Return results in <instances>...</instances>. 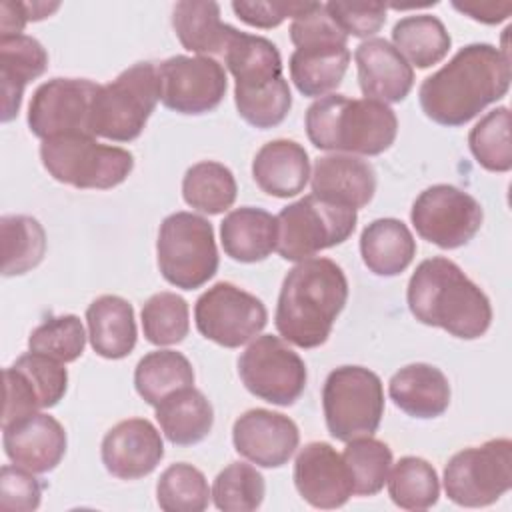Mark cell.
<instances>
[{"mask_svg": "<svg viewBox=\"0 0 512 512\" xmlns=\"http://www.w3.org/2000/svg\"><path fill=\"white\" fill-rule=\"evenodd\" d=\"M238 376L250 394L276 406H292L308 380L300 354L272 334L258 336L240 354Z\"/></svg>", "mask_w": 512, "mask_h": 512, "instance_id": "8fae6325", "label": "cell"}, {"mask_svg": "<svg viewBox=\"0 0 512 512\" xmlns=\"http://www.w3.org/2000/svg\"><path fill=\"white\" fill-rule=\"evenodd\" d=\"M160 100L158 70L152 62H136L112 82L100 84L90 108V132L112 142H132L146 128Z\"/></svg>", "mask_w": 512, "mask_h": 512, "instance_id": "5b68a950", "label": "cell"}, {"mask_svg": "<svg viewBox=\"0 0 512 512\" xmlns=\"http://www.w3.org/2000/svg\"><path fill=\"white\" fill-rule=\"evenodd\" d=\"M86 324L92 350L102 358H126L136 346L134 308L122 296H98L86 310Z\"/></svg>", "mask_w": 512, "mask_h": 512, "instance_id": "484cf974", "label": "cell"}, {"mask_svg": "<svg viewBox=\"0 0 512 512\" xmlns=\"http://www.w3.org/2000/svg\"><path fill=\"white\" fill-rule=\"evenodd\" d=\"M104 468L120 480H138L156 470L164 458V442L146 418H128L112 426L102 438Z\"/></svg>", "mask_w": 512, "mask_h": 512, "instance_id": "ac0fdd59", "label": "cell"}, {"mask_svg": "<svg viewBox=\"0 0 512 512\" xmlns=\"http://www.w3.org/2000/svg\"><path fill=\"white\" fill-rule=\"evenodd\" d=\"M468 146L482 168L508 172L512 168L508 106H498L482 116L468 134Z\"/></svg>", "mask_w": 512, "mask_h": 512, "instance_id": "ab89813d", "label": "cell"}, {"mask_svg": "<svg viewBox=\"0 0 512 512\" xmlns=\"http://www.w3.org/2000/svg\"><path fill=\"white\" fill-rule=\"evenodd\" d=\"M342 452L344 464L352 478V490L358 496L378 494L390 474L392 450L386 442L372 436H360L350 442Z\"/></svg>", "mask_w": 512, "mask_h": 512, "instance_id": "74e56055", "label": "cell"}, {"mask_svg": "<svg viewBox=\"0 0 512 512\" xmlns=\"http://www.w3.org/2000/svg\"><path fill=\"white\" fill-rule=\"evenodd\" d=\"M156 408V420L174 446L202 442L214 426V408L204 392L194 386L168 394Z\"/></svg>", "mask_w": 512, "mask_h": 512, "instance_id": "4dcf8cb0", "label": "cell"}, {"mask_svg": "<svg viewBox=\"0 0 512 512\" xmlns=\"http://www.w3.org/2000/svg\"><path fill=\"white\" fill-rule=\"evenodd\" d=\"M406 300L418 322L442 328L462 340L484 336L492 322L488 296L456 262L444 256L422 260L416 266L408 282Z\"/></svg>", "mask_w": 512, "mask_h": 512, "instance_id": "3957f363", "label": "cell"}, {"mask_svg": "<svg viewBox=\"0 0 512 512\" xmlns=\"http://www.w3.org/2000/svg\"><path fill=\"white\" fill-rule=\"evenodd\" d=\"M86 346V334L76 314H62L44 320L28 336V348L32 352L50 356L58 362H74L82 356Z\"/></svg>", "mask_w": 512, "mask_h": 512, "instance_id": "7bdbcfd3", "label": "cell"}, {"mask_svg": "<svg viewBox=\"0 0 512 512\" xmlns=\"http://www.w3.org/2000/svg\"><path fill=\"white\" fill-rule=\"evenodd\" d=\"M252 176L262 192L276 198H292L308 184V152L294 140H270L256 152L252 160Z\"/></svg>", "mask_w": 512, "mask_h": 512, "instance_id": "cb8c5ba5", "label": "cell"}, {"mask_svg": "<svg viewBox=\"0 0 512 512\" xmlns=\"http://www.w3.org/2000/svg\"><path fill=\"white\" fill-rule=\"evenodd\" d=\"M134 386L146 404L156 406L168 394L194 386V368L182 352L154 350L136 364Z\"/></svg>", "mask_w": 512, "mask_h": 512, "instance_id": "836d02e7", "label": "cell"}, {"mask_svg": "<svg viewBox=\"0 0 512 512\" xmlns=\"http://www.w3.org/2000/svg\"><path fill=\"white\" fill-rule=\"evenodd\" d=\"M358 222V212L328 198L308 194L276 216V250L284 260L302 262L320 250L346 242Z\"/></svg>", "mask_w": 512, "mask_h": 512, "instance_id": "52a82bcc", "label": "cell"}, {"mask_svg": "<svg viewBox=\"0 0 512 512\" xmlns=\"http://www.w3.org/2000/svg\"><path fill=\"white\" fill-rule=\"evenodd\" d=\"M236 178L232 170L214 160L190 166L182 178V196L188 206L202 214H222L236 200Z\"/></svg>", "mask_w": 512, "mask_h": 512, "instance_id": "e575fe53", "label": "cell"}, {"mask_svg": "<svg viewBox=\"0 0 512 512\" xmlns=\"http://www.w3.org/2000/svg\"><path fill=\"white\" fill-rule=\"evenodd\" d=\"M232 442L236 452L252 464L280 468L296 452L300 432L292 418L266 408H252L236 418Z\"/></svg>", "mask_w": 512, "mask_h": 512, "instance_id": "e0dca14e", "label": "cell"}, {"mask_svg": "<svg viewBox=\"0 0 512 512\" xmlns=\"http://www.w3.org/2000/svg\"><path fill=\"white\" fill-rule=\"evenodd\" d=\"M2 274L20 276L36 268L46 254V232L42 224L26 214L0 218Z\"/></svg>", "mask_w": 512, "mask_h": 512, "instance_id": "d590c367", "label": "cell"}, {"mask_svg": "<svg viewBox=\"0 0 512 512\" xmlns=\"http://www.w3.org/2000/svg\"><path fill=\"white\" fill-rule=\"evenodd\" d=\"M26 22H28V14L24 8V2L4 0L0 4V32H2L0 36L22 34Z\"/></svg>", "mask_w": 512, "mask_h": 512, "instance_id": "f907efd6", "label": "cell"}, {"mask_svg": "<svg viewBox=\"0 0 512 512\" xmlns=\"http://www.w3.org/2000/svg\"><path fill=\"white\" fill-rule=\"evenodd\" d=\"M206 476L192 464H170L158 478L156 500L166 512H202L210 502Z\"/></svg>", "mask_w": 512, "mask_h": 512, "instance_id": "f35d334b", "label": "cell"}, {"mask_svg": "<svg viewBox=\"0 0 512 512\" xmlns=\"http://www.w3.org/2000/svg\"><path fill=\"white\" fill-rule=\"evenodd\" d=\"M348 300L344 270L330 258H308L284 276L274 324L298 348L322 346Z\"/></svg>", "mask_w": 512, "mask_h": 512, "instance_id": "7a4b0ae2", "label": "cell"}, {"mask_svg": "<svg viewBox=\"0 0 512 512\" xmlns=\"http://www.w3.org/2000/svg\"><path fill=\"white\" fill-rule=\"evenodd\" d=\"M348 64L350 50L346 44H306L290 54V78L302 96L322 98L340 86Z\"/></svg>", "mask_w": 512, "mask_h": 512, "instance_id": "83f0119b", "label": "cell"}, {"mask_svg": "<svg viewBox=\"0 0 512 512\" xmlns=\"http://www.w3.org/2000/svg\"><path fill=\"white\" fill-rule=\"evenodd\" d=\"M160 100L168 110L198 116L224 100L228 80L224 66L212 56L176 54L156 66Z\"/></svg>", "mask_w": 512, "mask_h": 512, "instance_id": "5bb4252c", "label": "cell"}, {"mask_svg": "<svg viewBox=\"0 0 512 512\" xmlns=\"http://www.w3.org/2000/svg\"><path fill=\"white\" fill-rule=\"evenodd\" d=\"M224 64L236 80L234 90L268 86L282 78V58L274 42L264 36L232 30L224 48Z\"/></svg>", "mask_w": 512, "mask_h": 512, "instance_id": "f1b7e54d", "label": "cell"}, {"mask_svg": "<svg viewBox=\"0 0 512 512\" xmlns=\"http://www.w3.org/2000/svg\"><path fill=\"white\" fill-rule=\"evenodd\" d=\"M46 68L48 54L36 38L26 34L0 36L2 122H10L18 116L26 84L42 76Z\"/></svg>", "mask_w": 512, "mask_h": 512, "instance_id": "d4e9b609", "label": "cell"}, {"mask_svg": "<svg viewBox=\"0 0 512 512\" xmlns=\"http://www.w3.org/2000/svg\"><path fill=\"white\" fill-rule=\"evenodd\" d=\"M194 320L206 340L238 348L264 330L268 310L260 298L236 284L216 282L196 300Z\"/></svg>", "mask_w": 512, "mask_h": 512, "instance_id": "4fadbf2b", "label": "cell"}, {"mask_svg": "<svg viewBox=\"0 0 512 512\" xmlns=\"http://www.w3.org/2000/svg\"><path fill=\"white\" fill-rule=\"evenodd\" d=\"M312 194L332 202L364 208L376 192V172L368 160L354 154H328L314 162Z\"/></svg>", "mask_w": 512, "mask_h": 512, "instance_id": "7402d4cb", "label": "cell"}, {"mask_svg": "<svg viewBox=\"0 0 512 512\" xmlns=\"http://www.w3.org/2000/svg\"><path fill=\"white\" fill-rule=\"evenodd\" d=\"M452 6L458 12L470 16L472 20L484 24H498L506 20L512 12L510 2H454Z\"/></svg>", "mask_w": 512, "mask_h": 512, "instance_id": "681fc988", "label": "cell"}, {"mask_svg": "<svg viewBox=\"0 0 512 512\" xmlns=\"http://www.w3.org/2000/svg\"><path fill=\"white\" fill-rule=\"evenodd\" d=\"M306 134L318 150L378 156L386 152L398 134L394 110L372 98H348L328 94L306 110Z\"/></svg>", "mask_w": 512, "mask_h": 512, "instance_id": "277c9868", "label": "cell"}, {"mask_svg": "<svg viewBox=\"0 0 512 512\" xmlns=\"http://www.w3.org/2000/svg\"><path fill=\"white\" fill-rule=\"evenodd\" d=\"M236 110L250 126L266 130L284 122L292 108V94L288 80H280L254 88V90H234Z\"/></svg>", "mask_w": 512, "mask_h": 512, "instance_id": "ee69618b", "label": "cell"}, {"mask_svg": "<svg viewBox=\"0 0 512 512\" xmlns=\"http://www.w3.org/2000/svg\"><path fill=\"white\" fill-rule=\"evenodd\" d=\"M294 486L310 506L322 510L340 508L354 494L344 458L328 442H310L298 452Z\"/></svg>", "mask_w": 512, "mask_h": 512, "instance_id": "d6986e66", "label": "cell"}, {"mask_svg": "<svg viewBox=\"0 0 512 512\" xmlns=\"http://www.w3.org/2000/svg\"><path fill=\"white\" fill-rule=\"evenodd\" d=\"M390 400L408 416L428 420L442 416L450 406L446 374L426 362L400 368L388 382Z\"/></svg>", "mask_w": 512, "mask_h": 512, "instance_id": "603a6c76", "label": "cell"}, {"mask_svg": "<svg viewBox=\"0 0 512 512\" xmlns=\"http://www.w3.org/2000/svg\"><path fill=\"white\" fill-rule=\"evenodd\" d=\"M358 84L364 98L384 104L402 102L414 84V70L384 38H368L354 50Z\"/></svg>", "mask_w": 512, "mask_h": 512, "instance_id": "44dd1931", "label": "cell"}, {"mask_svg": "<svg viewBox=\"0 0 512 512\" xmlns=\"http://www.w3.org/2000/svg\"><path fill=\"white\" fill-rule=\"evenodd\" d=\"M156 260L168 284L182 290L204 286L218 270L212 224L192 212L166 216L158 230Z\"/></svg>", "mask_w": 512, "mask_h": 512, "instance_id": "ba28073f", "label": "cell"}, {"mask_svg": "<svg viewBox=\"0 0 512 512\" xmlns=\"http://www.w3.org/2000/svg\"><path fill=\"white\" fill-rule=\"evenodd\" d=\"M322 410L332 438L350 442L372 436L384 416L380 376L364 366L334 368L324 380Z\"/></svg>", "mask_w": 512, "mask_h": 512, "instance_id": "9c48e42d", "label": "cell"}, {"mask_svg": "<svg viewBox=\"0 0 512 512\" xmlns=\"http://www.w3.org/2000/svg\"><path fill=\"white\" fill-rule=\"evenodd\" d=\"M512 486V442L492 438L456 452L444 468L446 496L466 508L490 506Z\"/></svg>", "mask_w": 512, "mask_h": 512, "instance_id": "30bf717a", "label": "cell"}, {"mask_svg": "<svg viewBox=\"0 0 512 512\" xmlns=\"http://www.w3.org/2000/svg\"><path fill=\"white\" fill-rule=\"evenodd\" d=\"M4 452L12 464L34 474L54 470L66 454V430L50 414L34 412L2 426Z\"/></svg>", "mask_w": 512, "mask_h": 512, "instance_id": "ffe728a7", "label": "cell"}, {"mask_svg": "<svg viewBox=\"0 0 512 512\" xmlns=\"http://www.w3.org/2000/svg\"><path fill=\"white\" fill-rule=\"evenodd\" d=\"M276 238V216L262 208L242 206L220 222L222 248L236 262L252 264L268 258L276 250Z\"/></svg>", "mask_w": 512, "mask_h": 512, "instance_id": "4316f807", "label": "cell"}, {"mask_svg": "<svg viewBox=\"0 0 512 512\" xmlns=\"http://www.w3.org/2000/svg\"><path fill=\"white\" fill-rule=\"evenodd\" d=\"M386 482L392 502L404 510L432 508L440 496V480L434 466L418 456L400 458Z\"/></svg>", "mask_w": 512, "mask_h": 512, "instance_id": "8d00e7d4", "label": "cell"}, {"mask_svg": "<svg viewBox=\"0 0 512 512\" xmlns=\"http://www.w3.org/2000/svg\"><path fill=\"white\" fill-rule=\"evenodd\" d=\"M392 46L416 68H430L444 60L452 38L440 18L414 14L400 18L392 28Z\"/></svg>", "mask_w": 512, "mask_h": 512, "instance_id": "d6a6232c", "label": "cell"}, {"mask_svg": "<svg viewBox=\"0 0 512 512\" xmlns=\"http://www.w3.org/2000/svg\"><path fill=\"white\" fill-rule=\"evenodd\" d=\"M98 86L86 78H52L40 84L28 106L30 132L42 140L92 134L90 108Z\"/></svg>", "mask_w": 512, "mask_h": 512, "instance_id": "9a60e30c", "label": "cell"}, {"mask_svg": "<svg viewBox=\"0 0 512 512\" xmlns=\"http://www.w3.org/2000/svg\"><path fill=\"white\" fill-rule=\"evenodd\" d=\"M326 12L346 36L368 38L386 22L382 2H326Z\"/></svg>", "mask_w": 512, "mask_h": 512, "instance_id": "bcb514c9", "label": "cell"}, {"mask_svg": "<svg viewBox=\"0 0 512 512\" xmlns=\"http://www.w3.org/2000/svg\"><path fill=\"white\" fill-rule=\"evenodd\" d=\"M172 26L180 44L198 56L224 54L234 26L220 20L216 2L182 0L172 10Z\"/></svg>", "mask_w": 512, "mask_h": 512, "instance_id": "1f68e13d", "label": "cell"}, {"mask_svg": "<svg viewBox=\"0 0 512 512\" xmlns=\"http://www.w3.org/2000/svg\"><path fill=\"white\" fill-rule=\"evenodd\" d=\"M142 330L150 344L172 346L190 330L188 302L174 292H158L142 306Z\"/></svg>", "mask_w": 512, "mask_h": 512, "instance_id": "60d3db41", "label": "cell"}, {"mask_svg": "<svg viewBox=\"0 0 512 512\" xmlns=\"http://www.w3.org/2000/svg\"><path fill=\"white\" fill-rule=\"evenodd\" d=\"M42 488L34 472L6 464L0 470V508L6 512H32L40 506Z\"/></svg>", "mask_w": 512, "mask_h": 512, "instance_id": "f6af8a7d", "label": "cell"}, {"mask_svg": "<svg viewBox=\"0 0 512 512\" xmlns=\"http://www.w3.org/2000/svg\"><path fill=\"white\" fill-rule=\"evenodd\" d=\"M510 56L474 42L460 48L448 64L424 78L418 90L422 112L436 124L458 128L510 90Z\"/></svg>", "mask_w": 512, "mask_h": 512, "instance_id": "6da1fadb", "label": "cell"}, {"mask_svg": "<svg viewBox=\"0 0 512 512\" xmlns=\"http://www.w3.org/2000/svg\"><path fill=\"white\" fill-rule=\"evenodd\" d=\"M264 476L246 462L228 464L212 484V498L218 510L252 512L264 500Z\"/></svg>", "mask_w": 512, "mask_h": 512, "instance_id": "b9f144b4", "label": "cell"}, {"mask_svg": "<svg viewBox=\"0 0 512 512\" xmlns=\"http://www.w3.org/2000/svg\"><path fill=\"white\" fill-rule=\"evenodd\" d=\"M40 160L54 180L82 190L114 188L134 168V156L128 150L100 144L92 134H66L42 140Z\"/></svg>", "mask_w": 512, "mask_h": 512, "instance_id": "8992f818", "label": "cell"}, {"mask_svg": "<svg viewBox=\"0 0 512 512\" xmlns=\"http://www.w3.org/2000/svg\"><path fill=\"white\" fill-rule=\"evenodd\" d=\"M310 2H232L234 14L256 28H274L286 18H296Z\"/></svg>", "mask_w": 512, "mask_h": 512, "instance_id": "c3c4849f", "label": "cell"}, {"mask_svg": "<svg viewBox=\"0 0 512 512\" xmlns=\"http://www.w3.org/2000/svg\"><path fill=\"white\" fill-rule=\"evenodd\" d=\"M410 220L422 240L454 250L478 234L484 210L472 194L450 184H434L418 194Z\"/></svg>", "mask_w": 512, "mask_h": 512, "instance_id": "7c38bea8", "label": "cell"}, {"mask_svg": "<svg viewBox=\"0 0 512 512\" xmlns=\"http://www.w3.org/2000/svg\"><path fill=\"white\" fill-rule=\"evenodd\" d=\"M290 40L296 48L318 42H338L346 44L348 36L336 26V22L326 12V6L320 2H310L304 12L292 18Z\"/></svg>", "mask_w": 512, "mask_h": 512, "instance_id": "7dc6e473", "label": "cell"}, {"mask_svg": "<svg viewBox=\"0 0 512 512\" xmlns=\"http://www.w3.org/2000/svg\"><path fill=\"white\" fill-rule=\"evenodd\" d=\"M68 388L64 362L38 352H26L4 370L2 426L22 416L56 406Z\"/></svg>", "mask_w": 512, "mask_h": 512, "instance_id": "2e32d148", "label": "cell"}, {"mask_svg": "<svg viewBox=\"0 0 512 512\" xmlns=\"http://www.w3.org/2000/svg\"><path fill=\"white\" fill-rule=\"evenodd\" d=\"M364 266L376 276L402 274L416 256V240L398 218H378L360 234Z\"/></svg>", "mask_w": 512, "mask_h": 512, "instance_id": "f546056e", "label": "cell"}]
</instances>
